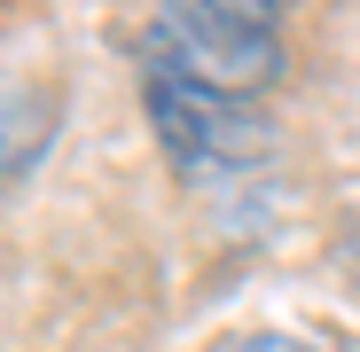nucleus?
Segmentation results:
<instances>
[{"label":"nucleus","instance_id":"f257e3e1","mask_svg":"<svg viewBox=\"0 0 360 352\" xmlns=\"http://www.w3.org/2000/svg\"><path fill=\"white\" fill-rule=\"evenodd\" d=\"M141 47H149V71L212 86V94H259L290 63L266 0H172L149 16Z\"/></svg>","mask_w":360,"mask_h":352},{"label":"nucleus","instance_id":"f03ea898","mask_svg":"<svg viewBox=\"0 0 360 352\" xmlns=\"http://www.w3.org/2000/svg\"><path fill=\"white\" fill-rule=\"evenodd\" d=\"M141 110H149V126L165 141V157L180 172H243L274 149V126H266V110L251 94H212V86H188V79H165L149 71L141 79Z\"/></svg>","mask_w":360,"mask_h":352},{"label":"nucleus","instance_id":"7ed1b4c3","mask_svg":"<svg viewBox=\"0 0 360 352\" xmlns=\"http://www.w3.org/2000/svg\"><path fill=\"white\" fill-rule=\"evenodd\" d=\"M219 352H337L321 337H297V329H243V337H227Z\"/></svg>","mask_w":360,"mask_h":352}]
</instances>
